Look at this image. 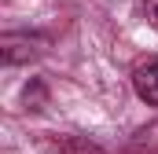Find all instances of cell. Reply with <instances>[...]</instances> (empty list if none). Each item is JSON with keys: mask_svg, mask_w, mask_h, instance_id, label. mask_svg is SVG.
Masks as SVG:
<instances>
[{"mask_svg": "<svg viewBox=\"0 0 158 154\" xmlns=\"http://www.w3.org/2000/svg\"><path fill=\"white\" fill-rule=\"evenodd\" d=\"M132 88L136 95L147 103V107H158V59H140L136 70H132Z\"/></svg>", "mask_w": 158, "mask_h": 154, "instance_id": "6da1fadb", "label": "cell"}, {"mask_svg": "<svg viewBox=\"0 0 158 154\" xmlns=\"http://www.w3.org/2000/svg\"><path fill=\"white\" fill-rule=\"evenodd\" d=\"M147 22L151 30H158V0H147Z\"/></svg>", "mask_w": 158, "mask_h": 154, "instance_id": "277c9868", "label": "cell"}, {"mask_svg": "<svg viewBox=\"0 0 158 154\" xmlns=\"http://www.w3.org/2000/svg\"><path fill=\"white\" fill-rule=\"evenodd\" d=\"M40 40L30 37V33H7V37L0 40V59L7 63V66H15V63H26V59H33L40 48Z\"/></svg>", "mask_w": 158, "mask_h": 154, "instance_id": "7a4b0ae2", "label": "cell"}, {"mask_svg": "<svg viewBox=\"0 0 158 154\" xmlns=\"http://www.w3.org/2000/svg\"><path fill=\"white\" fill-rule=\"evenodd\" d=\"M59 151L63 154H103V147H96L81 136H70V140H59Z\"/></svg>", "mask_w": 158, "mask_h": 154, "instance_id": "3957f363", "label": "cell"}]
</instances>
